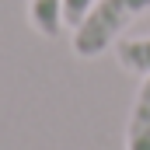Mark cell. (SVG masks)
<instances>
[{"label": "cell", "instance_id": "obj_1", "mask_svg": "<svg viewBox=\"0 0 150 150\" xmlns=\"http://www.w3.org/2000/svg\"><path fill=\"white\" fill-rule=\"evenodd\" d=\"M150 11V0H94V7L74 28V52L91 59L101 56L140 14Z\"/></svg>", "mask_w": 150, "mask_h": 150}, {"label": "cell", "instance_id": "obj_2", "mask_svg": "<svg viewBox=\"0 0 150 150\" xmlns=\"http://www.w3.org/2000/svg\"><path fill=\"white\" fill-rule=\"evenodd\" d=\"M126 150H150V77L140 84L126 122Z\"/></svg>", "mask_w": 150, "mask_h": 150}, {"label": "cell", "instance_id": "obj_3", "mask_svg": "<svg viewBox=\"0 0 150 150\" xmlns=\"http://www.w3.org/2000/svg\"><path fill=\"white\" fill-rule=\"evenodd\" d=\"M28 21L42 38L63 32V0H28Z\"/></svg>", "mask_w": 150, "mask_h": 150}, {"label": "cell", "instance_id": "obj_4", "mask_svg": "<svg viewBox=\"0 0 150 150\" xmlns=\"http://www.w3.org/2000/svg\"><path fill=\"white\" fill-rule=\"evenodd\" d=\"M115 59L126 74L150 77V38H126L115 45Z\"/></svg>", "mask_w": 150, "mask_h": 150}, {"label": "cell", "instance_id": "obj_5", "mask_svg": "<svg viewBox=\"0 0 150 150\" xmlns=\"http://www.w3.org/2000/svg\"><path fill=\"white\" fill-rule=\"evenodd\" d=\"M94 7V0H63V25H80V18Z\"/></svg>", "mask_w": 150, "mask_h": 150}]
</instances>
